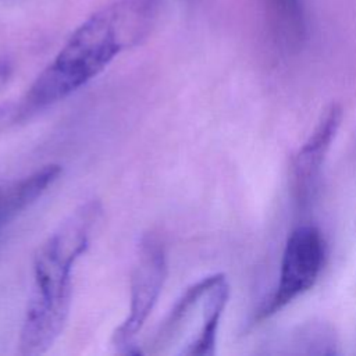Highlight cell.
Returning <instances> with one entry per match:
<instances>
[{
    "mask_svg": "<svg viewBox=\"0 0 356 356\" xmlns=\"http://www.w3.org/2000/svg\"><path fill=\"white\" fill-rule=\"evenodd\" d=\"M160 7L161 0H115L88 17L19 99L13 118L31 117L86 85L149 36Z\"/></svg>",
    "mask_w": 356,
    "mask_h": 356,
    "instance_id": "cell-1",
    "label": "cell"
},
{
    "mask_svg": "<svg viewBox=\"0 0 356 356\" xmlns=\"http://www.w3.org/2000/svg\"><path fill=\"white\" fill-rule=\"evenodd\" d=\"M99 214L96 202L82 204L39 246L33 259V291L18 341L21 355H42L60 337L71 306L72 270L89 246Z\"/></svg>",
    "mask_w": 356,
    "mask_h": 356,
    "instance_id": "cell-2",
    "label": "cell"
},
{
    "mask_svg": "<svg viewBox=\"0 0 356 356\" xmlns=\"http://www.w3.org/2000/svg\"><path fill=\"white\" fill-rule=\"evenodd\" d=\"M325 256L324 239L318 228L300 225L295 228L285 245L278 284L274 293L257 310L256 320L278 313L317 281Z\"/></svg>",
    "mask_w": 356,
    "mask_h": 356,
    "instance_id": "cell-3",
    "label": "cell"
},
{
    "mask_svg": "<svg viewBox=\"0 0 356 356\" xmlns=\"http://www.w3.org/2000/svg\"><path fill=\"white\" fill-rule=\"evenodd\" d=\"M167 277V256L163 243L146 236L139 245L131 274L129 313L113 334V345L118 352L134 353L136 335L152 314Z\"/></svg>",
    "mask_w": 356,
    "mask_h": 356,
    "instance_id": "cell-4",
    "label": "cell"
},
{
    "mask_svg": "<svg viewBox=\"0 0 356 356\" xmlns=\"http://www.w3.org/2000/svg\"><path fill=\"white\" fill-rule=\"evenodd\" d=\"M342 121V107L330 104L321 114L314 131L292 161V188L300 206L309 204L316 189L321 165Z\"/></svg>",
    "mask_w": 356,
    "mask_h": 356,
    "instance_id": "cell-5",
    "label": "cell"
},
{
    "mask_svg": "<svg viewBox=\"0 0 356 356\" xmlns=\"http://www.w3.org/2000/svg\"><path fill=\"white\" fill-rule=\"evenodd\" d=\"M229 299V285L224 274H211V281L204 291L197 312L199 325L195 337L179 350V355L211 356L216 353L217 330L220 318Z\"/></svg>",
    "mask_w": 356,
    "mask_h": 356,
    "instance_id": "cell-6",
    "label": "cell"
},
{
    "mask_svg": "<svg viewBox=\"0 0 356 356\" xmlns=\"http://www.w3.org/2000/svg\"><path fill=\"white\" fill-rule=\"evenodd\" d=\"M275 29L286 47L299 46L305 35V13L302 0H270Z\"/></svg>",
    "mask_w": 356,
    "mask_h": 356,
    "instance_id": "cell-7",
    "label": "cell"
},
{
    "mask_svg": "<svg viewBox=\"0 0 356 356\" xmlns=\"http://www.w3.org/2000/svg\"><path fill=\"white\" fill-rule=\"evenodd\" d=\"M17 214L13 211V209H11V206L8 203L6 186H0V225L4 224L6 221L11 220Z\"/></svg>",
    "mask_w": 356,
    "mask_h": 356,
    "instance_id": "cell-8",
    "label": "cell"
}]
</instances>
